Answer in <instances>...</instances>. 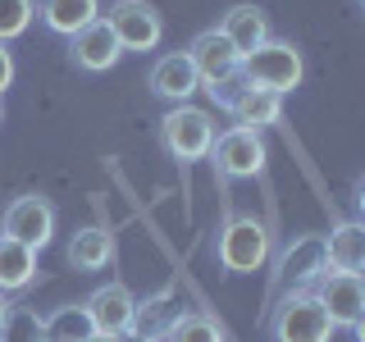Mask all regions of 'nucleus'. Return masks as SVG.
<instances>
[{
  "instance_id": "f257e3e1",
  "label": "nucleus",
  "mask_w": 365,
  "mask_h": 342,
  "mask_svg": "<svg viewBox=\"0 0 365 342\" xmlns=\"http://www.w3.org/2000/svg\"><path fill=\"white\" fill-rule=\"evenodd\" d=\"M187 60H192V68H197L201 91H210V100L224 110L228 96L242 87V55L228 46V37H224L220 28H205V32H197V37H192Z\"/></svg>"
},
{
  "instance_id": "f03ea898",
  "label": "nucleus",
  "mask_w": 365,
  "mask_h": 342,
  "mask_svg": "<svg viewBox=\"0 0 365 342\" xmlns=\"http://www.w3.org/2000/svg\"><path fill=\"white\" fill-rule=\"evenodd\" d=\"M269 333L274 342H334V319L324 315V306L315 301L311 288H292L279 296L269 315Z\"/></svg>"
},
{
  "instance_id": "7ed1b4c3",
  "label": "nucleus",
  "mask_w": 365,
  "mask_h": 342,
  "mask_svg": "<svg viewBox=\"0 0 365 342\" xmlns=\"http://www.w3.org/2000/svg\"><path fill=\"white\" fill-rule=\"evenodd\" d=\"M302 73H306L302 51H297L292 41H279V37L260 41L251 55H242V83L247 87H265V91H274V96L297 91L302 87Z\"/></svg>"
},
{
  "instance_id": "20e7f679",
  "label": "nucleus",
  "mask_w": 365,
  "mask_h": 342,
  "mask_svg": "<svg viewBox=\"0 0 365 342\" xmlns=\"http://www.w3.org/2000/svg\"><path fill=\"white\" fill-rule=\"evenodd\" d=\"M215 256L228 274H256L269 260V228L256 214H228L215 237Z\"/></svg>"
},
{
  "instance_id": "39448f33",
  "label": "nucleus",
  "mask_w": 365,
  "mask_h": 342,
  "mask_svg": "<svg viewBox=\"0 0 365 342\" xmlns=\"http://www.w3.org/2000/svg\"><path fill=\"white\" fill-rule=\"evenodd\" d=\"M210 142H215V119H210V110L174 105L165 119H160V146H165V155L182 160V165L205 160V155H210Z\"/></svg>"
},
{
  "instance_id": "423d86ee",
  "label": "nucleus",
  "mask_w": 365,
  "mask_h": 342,
  "mask_svg": "<svg viewBox=\"0 0 365 342\" xmlns=\"http://www.w3.org/2000/svg\"><path fill=\"white\" fill-rule=\"evenodd\" d=\"M311 292L324 306V315L334 319V328H351L356 338H365V283H361V274L324 269L311 283Z\"/></svg>"
},
{
  "instance_id": "0eeeda50",
  "label": "nucleus",
  "mask_w": 365,
  "mask_h": 342,
  "mask_svg": "<svg viewBox=\"0 0 365 342\" xmlns=\"http://www.w3.org/2000/svg\"><path fill=\"white\" fill-rule=\"evenodd\" d=\"M0 237H14L23 242L28 251H46L55 237V205L51 197H41V192H23L5 205V214H0Z\"/></svg>"
},
{
  "instance_id": "6e6552de",
  "label": "nucleus",
  "mask_w": 365,
  "mask_h": 342,
  "mask_svg": "<svg viewBox=\"0 0 365 342\" xmlns=\"http://www.w3.org/2000/svg\"><path fill=\"white\" fill-rule=\"evenodd\" d=\"M110 23V32H114V41H119V51L128 55H146V51H155L160 37H165V19H160V9L151 5V0H114L110 5V14H101Z\"/></svg>"
},
{
  "instance_id": "1a4fd4ad",
  "label": "nucleus",
  "mask_w": 365,
  "mask_h": 342,
  "mask_svg": "<svg viewBox=\"0 0 365 342\" xmlns=\"http://www.w3.org/2000/svg\"><path fill=\"white\" fill-rule=\"evenodd\" d=\"M83 311L91 319V328L106 338H133L137 333V319H142V306H137V296L123 288V283H101L96 292L83 301Z\"/></svg>"
},
{
  "instance_id": "9d476101",
  "label": "nucleus",
  "mask_w": 365,
  "mask_h": 342,
  "mask_svg": "<svg viewBox=\"0 0 365 342\" xmlns=\"http://www.w3.org/2000/svg\"><path fill=\"white\" fill-rule=\"evenodd\" d=\"M265 137L251 133V128H228V133H215L210 142V160L224 178H256L265 169Z\"/></svg>"
},
{
  "instance_id": "9b49d317",
  "label": "nucleus",
  "mask_w": 365,
  "mask_h": 342,
  "mask_svg": "<svg viewBox=\"0 0 365 342\" xmlns=\"http://www.w3.org/2000/svg\"><path fill=\"white\" fill-rule=\"evenodd\" d=\"M68 55H73V64L83 68V73H110V68L123 60V51H119V41H114L106 19H96V23H87L83 32H73V37H68Z\"/></svg>"
},
{
  "instance_id": "f8f14e48",
  "label": "nucleus",
  "mask_w": 365,
  "mask_h": 342,
  "mask_svg": "<svg viewBox=\"0 0 365 342\" xmlns=\"http://www.w3.org/2000/svg\"><path fill=\"white\" fill-rule=\"evenodd\" d=\"M324 269H329V260H324V237H319V233H306V237H297V242L283 251V260H279V288H283V292L311 288V283H315Z\"/></svg>"
},
{
  "instance_id": "ddd939ff",
  "label": "nucleus",
  "mask_w": 365,
  "mask_h": 342,
  "mask_svg": "<svg viewBox=\"0 0 365 342\" xmlns=\"http://www.w3.org/2000/svg\"><path fill=\"white\" fill-rule=\"evenodd\" d=\"M228 119H233V128H251V133H260V128H274V123L283 119V96H274V91L265 87H237L233 96H228Z\"/></svg>"
},
{
  "instance_id": "4468645a",
  "label": "nucleus",
  "mask_w": 365,
  "mask_h": 342,
  "mask_svg": "<svg viewBox=\"0 0 365 342\" xmlns=\"http://www.w3.org/2000/svg\"><path fill=\"white\" fill-rule=\"evenodd\" d=\"M151 91L160 100H174V105H187L192 91H201L197 83V68H192L187 51H174V55H160L151 64Z\"/></svg>"
},
{
  "instance_id": "2eb2a0df",
  "label": "nucleus",
  "mask_w": 365,
  "mask_h": 342,
  "mask_svg": "<svg viewBox=\"0 0 365 342\" xmlns=\"http://www.w3.org/2000/svg\"><path fill=\"white\" fill-rule=\"evenodd\" d=\"M324 260H329V269H338V274H361L365 269V224L342 219V224L329 228Z\"/></svg>"
},
{
  "instance_id": "dca6fc26",
  "label": "nucleus",
  "mask_w": 365,
  "mask_h": 342,
  "mask_svg": "<svg viewBox=\"0 0 365 342\" xmlns=\"http://www.w3.org/2000/svg\"><path fill=\"white\" fill-rule=\"evenodd\" d=\"M220 32L228 37V46L237 55H251L260 41H269V19L260 5H228L220 19Z\"/></svg>"
},
{
  "instance_id": "f3484780",
  "label": "nucleus",
  "mask_w": 365,
  "mask_h": 342,
  "mask_svg": "<svg viewBox=\"0 0 365 342\" xmlns=\"http://www.w3.org/2000/svg\"><path fill=\"white\" fill-rule=\"evenodd\" d=\"M37 14L46 23V32L55 37H73L87 23L101 19V0H37Z\"/></svg>"
},
{
  "instance_id": "a211bd4d",
  "label": "nucleus",
  "mask_w": 365,
  "mask_h": 342,
  "mask_svg": "<svg viewBox=\"0 0 365 342\" xmlns=\"http://www.w3.org/2000/svg\"><path fill=\"white\" fill-rule=\"evenodd\" d=\"M114 260V233L101 224H87L83 233H73V242H68V265L83 269V274H96L106 269Z\"/></svg>"
},
{
  "instance_id": "6ab92c4d",
  "label": "nucleus",
  "mask_w": 365,
  "mask_h": 342,
  "mask_svg": "<svg viewBox=\"0 0 365 342\" xmlns=\"http://www.w3.org/2000/svg\"><path fill=\"white\" fill-rule=\"evenodd\" d=\"M37 279V251H28L14 237H0V292H28Z\"/></svg>"
},
{
  "instance_id": "aec40b11",
  "label": "nucleus",
  "mask_w": 365,
  "mask_h": 342,
  "mask_svg": "<svg viewBox=\"0 0 365 342\" xmlns=\"http://www.w3.org/2000/svg\"><path fill=\"white\" fill-rule=\"evenodd\" d=\"M160 342H224V328H220V319L205 315V311H178L165 324Z\"/></svg>"
},
{
  "instance_id": "412c9836",
  "label": "nucleus",
  "mask_w": 365,
  "mask_h": 342,
  "mask_svg": "<svg viewBox=\"0 0 365 342\" xmlns=\"http://www.w3.org/2000/svg\"><path fill=\"white\" fill-rule=\"evenodd\" d=\"M96 328H91V319L83 306H60L55 315L41 319V342H87Z\"/></svg>"
},
{
  "instance_id": "4be33fe9",
  "label": "nucleus",
  "mask_w": 365,
  "mask_h": 342,
  "mask_svg": "<svg viewBox=\"0 0 365 342\" xmlns=\"http://www.w3.org/2000/svg\"><path fill=\"white\" fill-rule=\"evenodd\" d=\"M32 14H37V0H0V41H14L32 28Z\"/></svg>"
},
{
  "instance_id": "5701e85b",
  "label": "nucleus",
  "mask_w": 365,
  "mask_h": 342,
  "mask_svg": "<svg viewBox=\"0 0 365 342\" xmlns=\"http://www.w3.org/2000/svg\"><path fill=\"white\" fill-rule=\"evenodd\" d=\"M0 342H41V319L9 306L5 324H0Z\"/></svg>"
},
{
  "instance_id": "b1692460",
  "label": "nucleus",
  "mask_w": 365,
  "mask_h": 342,
  "mask_svg": "<svg viewBox=\"0 0 365 342\" xmlns=\"http://www.w3.org/2000/svg\"><path fill=\"white\" fill-rule=\"evenodd\" d=\"M14 73H19V64H14V51H9V46L0 41V96H5V91L14 87Z\"/></svg>"
},
{
  "instance_id": "393cba45",
  "label": "nucleus",
  "mask_w": 365,
  "mask_h": 342,
  "mask_svg": "<svg viewBox=\"0 0 365 342\" xmlns=\"http://www.w3.org/2000/svg\"><path fill=\"white\" fill-rule=\"evenodd\" d=\"M5 315H9V296L0 292V324H5Z\"/></svg>"
},
{
  "instance_id": "a878e982",
  "label": "nucleus",
  "mask_w": 365,
  "mask_h": 342,
  "mask_svg": "<svg viewBox=\"0 0 365 342\" xmlns=\"http://www.w3.org/2000/svg\"><path fill=\"white\" fill-rule=\"evenodd\" d=\"M87 342H119V338H106V333H91Z\"/></svg>"
},
{
  "instance_id": "bb28decb",
  "label": "nucleus",
  "mask_w": 365,
  "mask_h": 342,
  "mask_svg": "<svg viewBox=\"0 0 365 342\" xmlns=\"http://www.w3.org/2000/svg\"><path fill=\"white\" fill-rule=\"evenodd\" d=\"M137 342H160V338H137Z\"/></svg>"
},
{
  "instance_id": "cd10ccee",
  "label": "nucleus",
  "mask_w": 365,
  "mask_h": 342,
  "mask_svg": "<svg viewBox=\"0 0 365 342\" xmlns=\"http://www.w3.org/2000/svg\"><path fill=\"white\" fill-rule=\"evenodd\" d=\"M0 123H5V105H0Z\"/></svg>"
},
{
  "instance_id": "c85d7f7f",
  "label": "nucleus",
  "mask_w": 365,
  "mask_h": 342,
  "mask_svg": "<svg viewBox=\"0 0 365 342\" xmlns=\"http://www.w3.org/2000/svg\"><path fill=\"white\" fill-rule=\"evenodd\" d=\"M356 5H365V0H356Z\"/></svg>"
}]
</instances>
